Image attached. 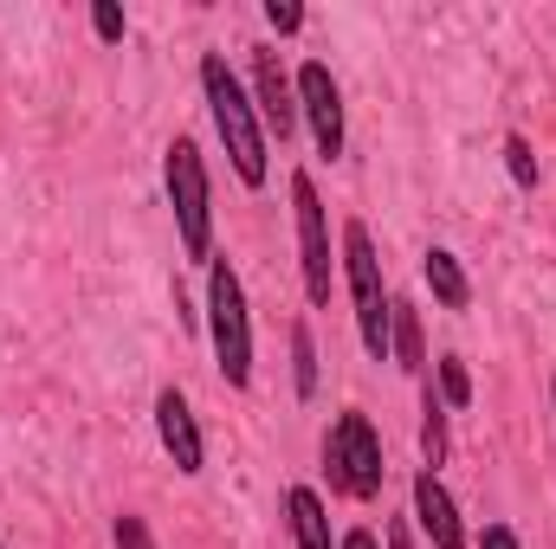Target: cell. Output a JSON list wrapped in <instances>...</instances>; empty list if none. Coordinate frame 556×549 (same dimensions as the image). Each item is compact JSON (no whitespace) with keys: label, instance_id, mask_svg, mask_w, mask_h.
Here are the masks:
<instances>
[{"label":"cell","instance_id":"cell-1","mask_svg":"<svg viewBox=\"0 0 556 549\" xmlns=\"http://www.w3.org/2000/svg\"><path fill=\"white\" fill-rule=\"evenodd\" d=\"M201 98H207V117H214V130L227 142V155H233V175L247 188H266V175H273V137H266L253 98L240 91V78L227 72V52L201 59Z\"/></svg>","mask_w":556,"mask_h":549},{"label":"cell","instance_id":"cell-2","mask_svg":"<svg viewBox=\"0 0 556 549\" xmlns=\"http://www.w3.org/2000/svg\"><path fill=\"white\" fill-rule=\"evenodd\" d=\"M162 181H168V207H175V233H181V253L194 266H214V181H207V162H201V142L175 137L162 155Z\"/></svg>","mask_w":556,"mask_h":549},{"label":"cell","instance_id":"cell-3","mask_svg":"<svg viewBox=\"0 0 556 549\" xmlns=\"http://www.w3.org/2000/svg\"><path fill=\"white\" fill-rule=\"evenodd\" d=\"M324 472H330V491L337 498H356V505L382 498L389 465H382V433H376L369 413H356V408L337 413V426L324 433Z\"/></svg>","mask_w":556,"mask_h":549},{"label":"cell","instance_id":"cell-4","mask_svg":"<svg viewBox=\"0 0 556 549\" xmlns=\"http://www.w3.org/2000/svg\"><path fill=\"white\" fill-rule=\"evenodd\" d=\"M207 336H214V362L227 388H247L253 382V317H247V284L227 259L207 266Z\"/></svg>","mask_w":556,"mask_h":549},{"label":"cell","instance_id":"cell-5","mask_svg":"<svg viewBox=\"0 0 556 549\" xmlns=\"http://www.w3.org/2000/svg\"><path fill=\"white\" fill-rule=\"evenodd\" d=\"M343 278H350V304H356V336L369 349V362H389V317H395V297L382 284V259H376V240L363 220L343 227Z\"/></svg>","mask_w":556,"mask_h":549},{"label":"cell","instance_id":"cell-6","mask_svg":"<svg viewBox=\"0 0 556 549\" xmlns=\"http://www.w3.org/2000/svg\"><path fill=\"white\" fill-rule=\"evenodd\" d=\"M291 220H298V266H304V297L311 304H330V220H324V201H317V181L298 168L291 175Z\"/></svg>","mask_w":556,"mask_h":549},{"label":"cell","instance_id":"cell-7","mask_svg":"<svg viewBox=\"0 0 556 549\" xmlns=\"http://www.w3.org/2000/svg\"><path fill=\"white\" fill-rule=\"evenodd\" d=\"M298 117L311 124V142H317V155L324 162H337L343 155V91H337V78H330V65H298Z\"/></svg>","mask_w":556,"mask_h":549},{"label":"cell","instance_id":"cell-8","mask_svg":"<svg viewBox=\"0 0 556 549\" xmlns=\"http://www.w3.org/2000/svg\"><path fill=\"white\" fill-rule=\"evenodd\" d=\"M253 111H260V124H266L273 142H285L298 130V85L285 78L273 46H253Z\"/></svg>","mask_w":556,"mask_h":549},{"label":"cell","instance_id":"cell-9","mask_svg":"<svg viewBox=\"0 0 556 549\" xmlns=\"http://www.w3.org/2000/svg\"><path fill=\"white\" fill-rule=\"evenodd\" d=\"M155 439H162V452L175 459V472H181V478H194V472H201L207 446H201V420H194V408H188V395H181V388H162V395H155Z\"/></svg>","mask_w":556,"mask_h":549},{"label":"cell","instance_id":"cell-10","mask_svg":"<svg viewBox=\"0 0 556 549\" xmlns=\"http://www.w3.org/2000/svg\"><path fill=\"white\" fill-rule=\"evenodd\" d=\"M415 524L427 531V544L433 549H466V524H459V505H453V491L440 485V472H415Z\"/></svg>","mask_w":556,"mask_h":549},{"label":"cell","instance_id":"cell-11","mask_svg":"<svg viewBox=\"0 0 556 549\" xmlns=\"http://www.w3.org/2000/svg\"><path fill=\"white\" fill-rule=\"evenodd\" d=\"M285 524H291V544L298 549H337L330 511H324V498H317L311 485H291V491H285Z\"/></svg>","mask_w":556,"mask_h":549},{"label":"cell","instance_id":"cell-12","mask_svg":"<svg viewBox=\"0 0 556 549\" xmlns=\"http://www.w3.org/2000/svg\"><path fill=\"white\" fill-rule=\"evenodd\" d=\"M420 278H427V291H433L446 310H466V304H472V278H466V266H459L446 246H433V253L420 259Z\"/></svg>","mask_w":556,"mask_h":549},{"label":"cell","instance_id":"cell-13","mask_svg":"<svg viewBox=\"0 0 556 549\" xmlns=\"http://www.w3.org/2000/svg\"><path fill=\"white\" fill-rule=\"evenodd\" d=\"M389 362H402L408 375H427V343H420V310L395 297V317H389Z\"/></svg>","mask_w":556,"mask_h":549},{"label":"cell","instance_id":"cell-14","mask_svg":"<svg viewBox=\"0 0 556 549\" xmlns=\"http://www.w3.org/2000/svg\"><path fill=\"white\" fill-rule=\"evenodd\" d=\"M420 452H427V472L446 465V401L433 395V382H427V395H420Z\"/></svg>","mask_w":556,"mask_h":549},{"label":"cell","instance_id":"cell-15","mask_svg":"<svg viewBox=\"0 0 556 549\" xmlns=\"http://www.w3.org/2000/svg\"><path fill=\"white\" fill-rule=\"evenodd\" d=\"M291 388H298V401L317 395V336H311V323H291Z\"/></svg>","mask_w":556,"mask_h":549},{"label":"cell","instance_id":"cell-16","mask_svg":"<svg viewBox=\"0 0 556 549\" xmlns=\"http://www.w3.org/2000/svg\"><path fill=\"white\" fill-rule=\"evenodd\" d=\"M433 382H440L433 395H440L446 408H466V401H472V375H466L459 356H440V362H433Z\"/></svg>","mask_w":556,"mask_h":549},{"label":"cell","instance_id":"cell-17","mask_svg":"<svg viewBox=\"0 0 556 549\" xmlns=\"http://www.w3.org/2000/svg\"><path fill=\"white\" fill-rule=\"evenodd\" d=\"M505 168H511V181L531 194L538 188V155H531V142L525 137H505Z\"/></svg>","mask_w":556,"mask_h":549},{"label":"cell","instance_id":"cell-18","mask_svg":"<svg viewBox=\"0 0 556 549\" xmlns=\"http://www.w3.org/2000/svg\"><path fill=\"white\" fill-rule=\"evenodd\" d=\"M91 33H98L104 46H117V39H124V7H117V0H98V7H91Z\"/></svg>","mask_w":556,"mask_h":549},{"label":"cell","instance_id":"cell-19","mask_svg":"<svg viewBox=\"0 0 556 549\" xmlns=\"http://www.w3.org/2000/svg\"><path fill=\"white\" fill-rule=\"evenodd\" d=\"M111 537H117V549H155V531H149V524H142L137 511H124V518H117V531H111Z\"/></svg>","mask_w":556,"mask_h":549},{"label":"cell","instance_id":"cell-20","mask_svg":"<svg viewBox=\"0 0 556 549\" xmlns=\"http://www.w3.org/2000/svg\"><path fill=\"white\" fill-rule=\"evenodd\" d=\"M266 26H273V33H298V26H304V7H298V0H266Z\"/></svg>","mask_w":556,"mask_h":549},{"label":"cell","instance_id":"cell-21","mask_svg":"<svg viewBox=\"0 0 556 549\" xmlns=\"http://www.w3.org/2000/svg\"><path fill=\"white\" fill-rule=\"evenodd\" d=\"M479 549H525V544H518L511 524H485V531H479Z\"/></svg>","mask_w":556,"mask_h":549},{"label":"cell","instance_id":"cell-22","mask_svg":"<svg viewBox=\"0 0 556 549\" xmlns=\"http://www.w3.org/2000/svg\"><path fill=\"white\" fill-rule=\"evenodd\" d=\"M382 549H415V544H408V524H402V518L389 524V537H382Z\"/></svg>","mask_w":556,"mask_h":549},{"label":"cell","instance_id":"cell-23","mask_svg":"<svg viewBox=\"0 0 556 549\" xmlns=\"http://www.w3.org/2000/svg\"><path fill=\"white\" fill-rule=\"evenodd\" d=\"M337 549H382V544H376V531H350Z\"/></svg>","mask_w":556,"mask_h":549},{"label":"cell","instance_id":"cell-24","mask_svg":"<svg viewBox=\"0 0 556 549\" xmlns=\"http://www.w3.org/2000/svg\"><path fill=\"white\" fill-rule=\"evenodd\" d=\"M551 401H556V382H551Z\"/></svg>","mask_w":556,"mask_h":549}]
</instances>
